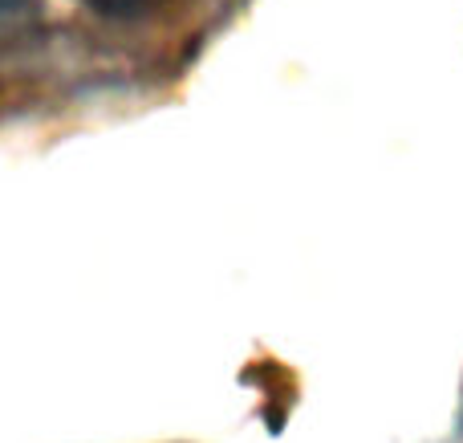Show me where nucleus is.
Returning a JSON list of instances; mask_svg holds the SVG:
<instances>
[{
	"instance_id": "nucleus-1",
	"label": "nucleus",
	"mask_w": 463,
	"mask_h": 443,
	"mask_svg": "<svg viewBox=\"0 0 463 443\" xmlns=\"http://www.w3.org/2000/svg\"><path fill=\"white\" fill-rule=\"evenodd\" d=\"M5 5H16V0H0V8H5Z\"/></svg>"
}]
</instances>
